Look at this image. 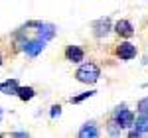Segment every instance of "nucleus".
I'll use <instances>...</instances> for the list:
<instances>
[{
    "instance_id": "nucleus-1",
    "label": "nucleus",
    "mask_w": 148,
    "mask_h": 138,
    "mask_svg": "<svg viewBox=\"0 0 148 138\" xmlns=\"http://www.w3.org/2000/svg\"><path fill=\"white\" fill-rule=\"evenodd\" d=\"M101 77V67L97 65V63H81L79 69L75 71V79L79 81V83H85V85H93V83H97Z\"/></svg>"
},
{
    "instance_id": "nucleus-2",
    "label": "nucleus",
    "mask_w": 148,
    "mask_h": 138,
    "mask_svg": "<svg viewBox=\"0 0 148 138\" xmlns=\"http://www.w3.org/2000/svg\"><path fill=\"white\" fill-rule=\"evenodd\" d=\"M113 118L123 128H132V122H134V115H132L130 109H126V105H119V107L114 109Z\"/></svg>"
},
{
    "instance_id": "nucleus-3",
    "label": "nucleus",
    "mask_w": 148,
    "mask_h": 138,
    "mask_svg": "<svg viewBox=\"0 0 148 138\" xmlns=\"http://www.w3.org/2000/svg\"><path fill=\"white\" fill-rule=\"evenodd\" d=\"M136 46L130 44V42H119L114 46V55L121 59V61H130V59L136 57Z\"/></svg>"
},
{
    "instance_id": "nucleus-4",
    "label": "nucleus",
    "mask_w": 148,
    "mask_h": 138,
    "mask_svg": "<svg viewBox=\"0 0 148 138\" xmlns=\"http://www.w3.org/2000/svg\"><path fill=\"white\" fill-rule=\"evenodd\" d=\"M44 49H46V42H44V40H40V38H32V40H30V38H28L22 51L28 57H38Z\"/></svg>"
},
{
    "instance_id": "nucleus-5",
    "label": "nucleus",
    "mask_w": 148,
    "mask_h": 138,
    "mask_svg": "<svg viewBox=\"0 0 148 138\" xmlns=\"http://www.w3.org/2000/svg\"><path fill=\"white\" fill-rule=\"evenodd\" d=\"M113 32L119 38H123V40H130L132 36H134V26L130 24V20H116L114 22V26H113Z\"/></svg>"
},
{
    "instance_id": "nucleus-6",
    "label": "nucleus",
    "mask_w": 148,
    "mask_h": 138,
    "mask_svg": "<svg viewBox=\"0 0 148 138\" xmlns=\"http://www.w3.org/2000/svg\"><path fill=\"white\" fill-rule=\"evenodd\" d=\"M111 32H113L111 18H99V20L93 22V36L95 38H107Z\"/></svg>"
},
{
    "instance_id": "nucleus-7",
    "label": "nucleus",
    "mask_w": 148,
    "mask_h": 138,
    "mask_svg": "<svg viewBox=\"0 0 148 138\" xmlns=\"http://www.w3.org/2000/svg\"><path fill=\"white\" fill-rule=\"evenodd\" d=\"M63 57H65V61H69V63H81L83 59H85V49L81 46H67L65 47V51H63Z\"/></svg>"
},
{
    "instance_id": "nucleus-8",
    "label": "nucleus",
    "mask_w": 148,
    "mask_h": 138,
    "mask_svg": "<svg viewBox=\"0 0 148 138\" xmlns=\"http://www.w3.org/2000/svg\"><path fill=\"white\" fill-rule=\"evenodd\" d=\"M148 132V115H140L134 118V122H132V128H130V132H128V136L134 138V136H140V134H146Z\"/></svg>"
},
{
    "instance_id": "nucleus-9",
    "label": "nucleus",
    "mask_w": 148,
    "mask_h": 138,
    "mask_svg": "<svg viewBox=\"0 0 148 138\" xmlns=\"http://www.w3.org/2000/svg\"><path fill=\"white\" fill-rule=\"evenodd\" d=\"M56 32H57V28L53 26V24H44V22H40V26H38V30H36V38H40V40H44V42H49V40H53L56 38Z\"/></svg>"
},
{
    "instance_id": "nucleus-10",
    "label": "nucleus",
    "mask_w": 148,
    "mask_h": 138,
    "mask_svg": "<svg viewBox=\"0 0 148 138\" xmlns=\"http://www.w3.org/2000/svg\"><path fill=\"white\" fill-rule=\"evenodd\" d=\"M99 134H101V130H99V126H97L95 120L85 122V124L79 128V132H77V136H79V138H97Z\"/></svg>"
},
{
    "instance_id": "nucleus-11",
    "label": "nucleus",
    "mask_w": 148,
    "mask_h": 138,
    "mask_svg": "<svg viewBox=\"0 0 148 138\" xmlns=\"http://www.w3.org/2000/svg\"><path fill=\"white\" fill-rule=\"evenodd\" d=\"M16 97L20 101H24V103H28V101H32L36 97V89L34 87H24V85H20L18 91H16Z\"/></svg>"
},
{
    "instance_id": "nucleus-12",
    "label": "nucleus",
    "mask_w": 148,
    "mask_h": 138,
    "mask_svg": "<svg viewBox=\"0 0 148 138\" xmlns=\"http://www.w3.org/2000/svg\"><path fill=\"white\" fill-rule=\"evenodd\" d=\"M18 87H20L18 79H6L2 83V93H6V95H16Z\"/></svg>"
},
{
    "instance_id": "nucleus-13",
    "label": "nucleus",
    "mask_w": 148,
    "mask_h": 138,
    "mask_svg": "<svg viewBox=\"0 0 148 138\" xmlns=\"http://www.w3.org/2000/svg\"><path fill=\"white\" fill-rule=\"evenodd\" d=\"M107 130H109V134L116 136V134H121V132H123L125 128L121 126V124H119V122H116L114 118H111V120H109V124H107Z\"/></svg>"
},
{
    "instance_id": "nucleus-14",
    "label": "nucleus",
    "mask_w": 148,
    "mask_h": 138,
    "mask_svg": "<svg viewBox=\"0 0 148 138\" xmlns=\"http://www.w3.org/2000/svg\"><path fill=\"white\" fill-rule=\"evenodd\" d=\"M95 93H97V91H85V93H81V95H77V97H71L69 101H71L73 105H77V103H83L85 99H89V97H93Z\"/></svg>"
},
{
    "instance_id": "nucleus-15",
    "label": "nucleus",
    "mask_w": 148,
    "mask_h": 138,
    "mask_svg": "<svg viewBox=\"0 0 148 138\" xmlns=\"http://www.w3.org/2000/svg\"><path fill=\"white\" fill-rule=\"evenodd\" d=\"M136 111H138V115H148V97L140 99L136 103Z\"/></svg>"
},
{
    "instance_id": "nucleus-16",
    "label": "nucleus",
    "mask_w": 148,
    "mask_h": 138,
    "mask_svg": "<svg viewBox=\"0 0 148 138\" xmlns=\"http://www.w3.org/2000/svg\"><path fill=\"white\" fill-rule=\"evenodd\" d=\"M59 115H61V107H59V105H53L51 111H49V116H51V118H57Z\"/></svg>"
},
{
    "instance_id": "nucleus-17",
    "label": "nucleus",
    "mask_w": 148,
    "mask_h": 138,
    "mask_svg": "<svg viewBox=\"0 0 148 138\" xmlns=\"http://www.w3.org/2000/svg\"><path fill=\"white\" fill-rule=\"evenodd\" d=\"M12 136L14 138H24V136H28V132H14Z\"/></svg>"
},
{
    "instance_id": "nucleus-18",
    "label": "nucleus",
    "mask_w": 148,
    "mask_h": 138,
    "mask_svg": "<svg viewBox=\"0 0 148 138\" xmlns=\"http://www.w3.org/2000/svg\"><path fill=\"white\" fill-rule=\"evenodd\" d=\"M2 63H4V55H2V51H0V67H2Z\"/></svg>"
},
{
    "instance_id": "nucleus-19",
    "label": "nucleus",
    "mask_w": 148,
    "mask_h": 138,
    "mask_svg": "<svg viewBox=\"0 0 148 138\" xmlns=\"http://www.w3.org/2000/svg\"><path fill=\"white\" fill-rule=\"evenodd\" d=\"M2 115H4V113H2V109H0V120H2Z\"/></svg>"
},
{
    "instance_id": "nucleus-20",
    "label": "nucleus",
    "mask_w": 148,
    "mask_h": 138,
    "mask_svg": "<svg viewBox=\"0 0 148 138\" xmlns=\"http://www.w3.org/2000/svg\"><path fill=\"white\" fill-rule=\"evenodd\" d=\"M0 93H2V83H0Z\"/></svg>"
}]
</instances>
